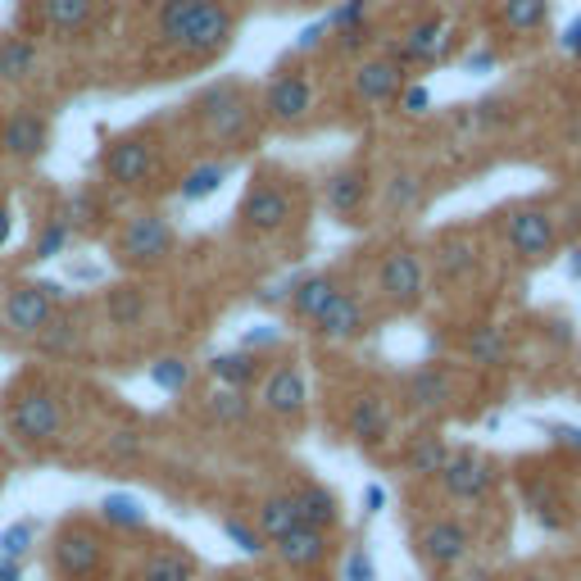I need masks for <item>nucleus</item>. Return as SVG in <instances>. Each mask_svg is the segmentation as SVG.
<instances>
[{"mask_svg":"<svg viewBox=\"0 0 581 581\" xmlns=\"http://www.w3.org/2000/svg\"><path fill=\"white\" fill-rule=\"evenodd\" d=\"M377 291H382V300H387L391 310L414 314L422 300H427V264H422L418 250L395 245L391 255L377 264Z\"/></svg>","mask_w":581,"mask_h":581,"instance_id":"obj_10","label":"nucleus"},{"mask_svg":"<svg viewBox=\"0 0 581 581\" xmlns=\"http://www.w3.org/2000/svg\"><path fill=\"white\" fill-rule=\"evenodd\" d=\"M223 536L232 541L241 554H255V559H260L264 550H268V541L255 532V522H241V518H223Z\"/></svg>","mask_w":581,"mask_h":581,"instance_id":"obj_43","label":"nucleus"},{"mask_svg":"<svg viewBox=\"0 0 581 581\" xmlns=\"http://www.w3.org/2000/svg\"><path fill=\"white\" fill-rule=\"evenodd\" d=\"M450 46H454V37L445 33V18L427 14L387 50V60H395L400 68H409V64H441L450 55Z\"/></svg>","mask_w":581,"mask_h":581,"instance_id":"obj_14","label":"nucleus"},{"mask_svg":"<svg viewBox=\"0 0 581 581\" xmlns=\"http://www.w3.org/2000/svg\"><path fill=\"white\" fill-rule=\"evenodd\" d=\"M268 345H282V332L277 327H250L245 332V341H241V350H250V355H260V350H268Z\"/></svg>","mask_w":581,"mask_h":581,"instance_id":"obj_48","label":"nucleus"},{"mask_svg":"<svg viewBox=\"0 0 581 581\" xmlns=\"http://www.w3.org/2000/svg\"><path fill=\"white\" fill-rule=\"evenodd\" d=\"M155 33L187 60H214L237 37V10L227 0H164L155 14Z\"/></svg>","mask_w":581,"mask_h":581,"instance_id":"obj_1","label":"nucleus"},{"mask_svg":"<svg viewBox=\"0 0 581 581\" xmlns=\"http://www.w3.org/2000/svg\"><path fill=\"white\" fill-rule=\"evenodd\" d=\"M395 432V414H391V400L377 395V391H359L355 400H350L345 409V437L355 441L359 450H382Z\"/></svg>","mask_w":581,"mask_h":581,"instance_id":"obj_12","label":"nucleus"},{"mask_svg":"<svg viewBox=\"0 0 581 581\" xmlns=\"http://www.w3.org/2000/svg\"><path fill=\"white\" fill-rule=\"evenodd\" d=\"M422 195H427L422 178H414V173H395V178L387 182V210L391 214H414L422 205Z\"/></svg>","mask_w":581,"mask_h":581,"instance_id":"obj_38","label":"nucleus"},{"mask_svg":"<svg viewBox=\"0 0 581 581\" xmlns=\"http://www.w3.org/2000/svg\"><path fill=\"white\" fill-rule=\"evenodd\" d=\"M359 23H368V0H341L337 10H327L323 28L327 33H345V28H359Z\"/></svg>","mask_w":581,"mask_h":581,"instance_id":"obj_44","label":"nucleus"},{"mask_svg":"<svg viewBox=\"0 0 581 581\" xmlns=\"http://www.w3.org/2000/svg\"><path fill=\"white\" fill-rule=\"evenodd\" d=\"M291 214H295L291 191H287L282 182H268V178H255V182H250L245 195H241V210H237L241 227H245V232H255V237L282 232V227L291 223Z\"/></svg>","mask_w":581,"mask_h":581,"instance_id":"obj_11","label":"nucleus"},{"mask_svg":"<svg viewBox=\"0 0 581 581\" xmlns=\"http://www.w3.org/2000/svg\"><path fill=\"white\" fill-rule=\"evenodd\" d=\"M550 432H554V441H559V445H568L572 454H581V427H564V422H554Z\"/></svg>","mask_w":581,"mask_h":581,"instance_id":"obj_51","label":"nucleus"},{"mask_svg":"<svg viewBox=\"0 0 581 581\" xmlns=\"http://www.w3.org/2000/svg\"><path fill=\"white\" fill-rule=\"evenodd\" d=\"M395 100H400V110L409 114V118H422L427 110H432V91L418 87V83H414V87H400V96H395Z\"/></svg>","mask_w":581,"mask_h":581,"instance_id":"obj_47","label":"nucleus"},{"mask_svg":"<svg viewBox=\"0 0 581 581\" xmlns=\"http://www.w3.org/2000/svg\"><path fill=\"white\" fill-rule=\"evenodd\" d=\"M291 495H295V509H300V522H305V527H314V532H327V536L341 527V500H337L332 487L300 482Z\"/></svg>","mask_w":581,"mask_h":581,"instance_id":"obj_22","label":"nucleus"},{"mask_svg":"<svg viewBox=\"0 0 581 581\" xmlns=\"http://www.w3.org/2000/svg\"><path fill=\"white\" fill-rule=\"evenodd\" d=\"M341 295L337 287V277H327V273H310V277H295V287L287 291V305L300 323H318V314L332 305V300Z\"/></svg>","mask_w":581,"mask_h":581,"instance_id":"obj_25","label":"nucleus"},{"mask_svg":"<svg viewBox=\"0 0 581 581\" xmlns=\"http://www.w3.org/2000/svg\"><path fill=\"white\" fill-rule=\"evenodd\" d=\"M78 337H83V327H78V318H50L46 323V332L37 337V345H41V355H68L73 345H78Z\"/></svg>","mask_w":581,"mask_h":581,"instance_id":"obj_40","label":"nucleus"},{"mask_svg":"<svg viewBox=\"0 0 581 581\" xmlns=\"http://www.w3.org/2000/svg\"><path fill=\"white\" fill-rule=\"evenodd\" d=\"M522 581H550V577H541V572H536V577H522Z\"/></svg>","mask_w":581,"mask_h":581,"instance_id":"obj_58","label":"nucleus"},{"mask_svg":"<svg viewBox=\"0 0 581 581\" xmlns=\"http://www.w3.org/2000/svg\"><path fill=\"white\" fill-rule=\"evenodd\" d=\"M522 504L532 509V518L545 527V532H564V527L572 522L564 491L554 482H545V477H522Z\"/></svg>","mask_w":581,"mask_h":581,"instance_id":"obj_21","label":"nucleus"},{"mask_svg":"<svg viewBox=\"0 0 581 581\" xmlns=\"http://www.w3.org/2000/svg\"><path fill=\"white\" fill-rule=\"evenodd\" d=\"M227 173H232V164L227 160H205V164H195L187 178H182V187H178V195L187 200V205H200V200H210L223 182H227Z\"/></svg>","mask_w":581,"mask_h":581,"instance_id":"obj_34","label":"nucleus"},{"mask_svg":"<svg viewBox=\"0 0 581 581\" xmlns=\"http://www.w3.org/2000/svg\"><path fill=\"white\" fill-rule=\"evenodd\" d=\"M37 73V41L5 37L0 41V83H28Z\"/></svg>","mask_w":581,"mask_h":581,"instance_id":"obj_33","label":"nucleus"},{"mask_svg":"<svg viewBox=\"0 0 581 581\" xmlns=\"http://www.w3.org/2000/svg\"><path fill=\"white\" fill-rule=\"evenodd\" d=\"M404 87V68L387 55H377V60H364L355 68V96L368 100V105H382V100H395Z\"/></svg>","mask_w":581,"mask_h":581,"instance_id":"obj_24","label":"nucleus"},{"mask_svg":"<svg viewBox=\"0 0 581 581\" xmlns=\"http://www.w3.org/2000/svg\"><path fill=\"white\" fill-rule=\"evenodd\" d=\"M260 404L273 414V418H282V422H295L300 414L310 409V382H305V368L300 364H277L264 372V382H260Z\"/></svg>","mask_w":581,"mask_h":581,"instance_id":"obj_13","label":"nucleus"},{"mask_svg":"<svg viewBox=\"0 0 581 581\" xmlns=\"http://www.w3.org/2000/svg\"><path fill=\"white\" fill-rule=\"evenodd\" d=\"M500 482L495 459H487L482 450H450V459L441 468V495L454 504H487Z\"/></svg>","mask_w":581,"mask_h":581,"instance_id":"obj_8","label":"nucleus"},{"mask_svg":"<svg viewBox=\"0 0 581 581\" xmlns=\"http://www.w3.org/2000/svg\"><path fill=\"white\" fill-rule=\"evenodd\" d=\"M10 232H14V218H10V205H5V200H0V250H5Z\"/></svg>","mask_w":581,"mask_h":581,"instance_id":"obj_55","label":"nucleus"},{"mask_svg":"<svg viewBox=\"0 0 581 581\" xmlns=\"http://www.w3.org/2000/svg\"><path fill=\"white\" fill-rule=\"evenodd\" d=\"M105 536L100 527L91 522H64L60 536H55V550H50V572L60 581H96L100 568H105Z\"/></svg>","mask_w":581,"mask_h":581,"instance_id":"obj_5","label":"nucleus"},{"mask_svg":"<svg viewBox=\"0 0 581 581\" xmlns=\"http://www.w3.org/2000/svg\"><path fill=\"white\" fill-rule=\"evenodd\" d=\"M0 146L14 160H41L50 146V123L37 110H14L5 118V128H0Z\"/></svg>","mask_w":581,"mask_h":581,"instance_id":"obj_20","label":"nucleus"},{"mask_svg":"<svg viewBox=\"0 0 581 581\" xmlns=\"http://www.w3.org/2000/svg\"><path fill=\"white\" fill-rule=\"evenodd\" d=\"M0 482H5V459H0Z\"/></svg>","mask_w":581,"mask_h":581,"instance_id":"obj_59","label":"nucleus"},{"mask_svg":"<svg viewBox=\"0 0 581 581\" xmlns=\"http://www.w3.org/2000/svg\"><path fill=\"white\" fill-rule=\"evenodd\" d=\"M368 168L364 164H341L327 173V182H323V205L327 214H337L341 223H359L364 205H368Z\"/></svg>","mask_w":581,"mask_h":581,"instance_id":"obj_17","label":"nucleus"},{"mask_svg":"<svg viewBox=\"0 0 581 581\" xmlns=\"http://www.w3.org/2000/svg\"><path fill=\"white\" fill-rule=\"evenodd\" d=\"M295 527H305L300 522V509H295V495L291 491H277V495H264L260 500V509H255V532L273 545V541H282L287 532H295Z\"/></svg>","mask_w":581,"mask_h":581,"instance_id":"obj_26","label":"nucleus"},{"mask_svg":"<svg viewBox=\"0 0 581 581\" xmlns=\"http://www.w3.org/2000/svg\"><path fill=\"white\" fill-rule=\"evenodd\" d=\"M577 395H581V372H577Z\"/></svg>","mask_w":581,"mask_h":581,"instance_id":"obj_60","label":"nucleus"},{"mask_svg":"<svg viewBox=\"0 0 581 581\" xmlns=\"http://www.w3.org/2000/svg\"><path fill=\"white\" fill-rule=\"evenodd\" d=\"M0 581H23V568L5 559V564H0Z\"/></svg>","mask_w":581,"mask_h":581,"instance_id":"obj_56","label":"nucleus"},{"mask_svg":"<svg viewBox=\"0 0 581 581\" xmlns=\"http://www.w3.org/2000/svg\"><path fill=\"white\" fill-rule=\"evenodd\" d=\"M173 245H178V237H173V223L164 214H132L128 223H123V232L114 241V260L123 268H160Z\"/></svg>","mask_w":581,"mask_h":581,"instance_id":"obj_6","label":"nucleus"},{"mask_svg":"<svg viewBox=\"0 0 581 581\" xmlns=\"http://www.w3.org/2000/svg\"><path fill=\"white\" fill-rule=\"evenodd\" d=\"M472 268H477L472 237H445L437 245V277H441V282H468Z\"/></svg>","mask_w":581,"mask_h":581,"instance_id":"obj_30","label":"nucleus"},{"mask_svg":"<svg viewBox=\"0 0 581 581\" xmlns=\"http://www.w3.org/2000/svg\"><path fill=\"white\" fill-rule=\"evenodd\" d=\"M46 10V28L50 33H83L91 14H96V0H50Z\"/></svg>","mask_w":581,"mask_h":581,"instance_id":"obj_36","label":"nucleus"},{"mask_svg":"<svg viewBox=\"0 0 581 581\" xmlns=\"http://www.w3.org/2000/svg\"><path fill=\"white\" fill-rule=\"evenodd\" d=\"M464 355L477 368H504L509 364V337H504L495 323H477L472 332L464 337Z\"/></svg>","mask_w":581,"mask_h":581,"instance_id":"obj_28","label":"nucleus"},{"mask_svg":"<svg viewBox=\"0 0 581 581\" xmlns=\"http://www.w3.org/2000/svg\"><path fill=\"white\" fill-rule=\"evenodd\" d=\"M504 241L522 264H545L559 250V218L536 200H522L504 214Z\"/></svg>","mask_w":581,"mask_h":581,"instance_id":"obj_7","label":"nucleus"},{"mask_svg":"<svg viewBox=\"0 0 581 581\" xmlns=\"http://www.w3.org/2000/svg\"><path fill=\"white\" fill-rule=\"evenodd\" d=\"M210 418H214L218 427H241V422L250 418V395H245V391L218 387V391L210 395Z\"/></svg>","mask_w":581,"mask_h":581,"instance_id":"obj_39","label":"nucleus"},{"mask_svg":"<svg viewBox=\"0 0 581 581\" xmlns=\"http://www.w3.org/2000/svg\"><path fill=\"white\" fill-rule=\"evenodd\" d=\"M472 73H491L495 68V50H468V60H464Z\"/></svg>","mask_w":581,"mask_h":581,"instance_id":"obj_52","label":"nucleus"},{"mask_svg":"<svg viewBox=\"0 0 581 581\" xmlns=\"http://www.w3.org/2000/svg\"><path fill=\"white\" fill-rule=\"evenodd\" d=\"M68 237H73V227H68L60 214H55V218H46V223H41V232H37V241H33V260H55V255H64Z\"/></svg>","mask_w":581,"mask_h":581,"instance_id":"obj_42","label":"nucleus"},{"mask_svg":"<svg viewBox=\"0 0 581 581\" xmlns=\"http://www.w3.org/2000/svg\"><path fill=\"white\" fill-rule=\"evenodd\" d=\"M100 518H105L110 527H123V532H141L146 527V509L132 495H105L100 500Z\"/></svg>","mask_w":581,"mask_h":581,"instance_id":"obj_37","label":"nucleus"},{"mask_svg":"<svg viewBox=\"0 0 581 581\" xmlns=\"http://www.w3.org/2000/svg\"><path fill=\"white\" fill-rule=\"evenodd\" d=\"M323 33H327V28H323V18H318V23H310V28L300 33V41H295V46H300V50H314V46L323 41Z\"/></svg>","mask_w":581,"mask_h":581,"instance_id":"obj_54","label":"nucleus"},{"mask_svg":"<svg viewBox=\"0 0 581 581\" xmlns=\"http://www.w3.org/2000/svg\"><path fill=\"white\" fill-rule=\"evenodd\" d=\"M364 46H368V23H359V28H345V33H337V50H341V55H359Z\"/></svg>","mask_w":581,"mask_h":581,"instance_id":"obj_49","label":"nucleus"},{"mask_svg":"<svg viewBox=\"0 0 581 581\" xmlns=\"http://www.w3.org/2000/svg\"><path fill=\"white\" fill-rule=\"evenodd\" d=\"M105 318H110V327H141L146 323V291L141 287H132V282H118V287H110L105 291Z\"/></svg>","mask_w":581,"mask_h":581,"instance_id":"obj_31","label":"nucleus"},{"mask_svg":"<svg viewBox=\"0 0 581 581\" xmlns=\"http://www.w3.org/2000/svg\"><path fill=\"white\" fill-rule=\"evenodd\" d=\"M273 554L282 559L287 568L295 572H310L318 568L327 554H332V536L327 532H314V527H295V532H287L282 541H273Z\"/></svg>","mask_w":581,"mask_h":581,"instance_id":"obj_23","label":"nucleus"},{"mask_svg":"<svg viewBox=\"0 0 581 581\" xmlns=\"http://www.w3.org/2000/svg\"><path fill=\"white\" fill-rule=\"evenodd\" d=\"M454 400V372L441 364H422L404 382V409L409 414H437Z\"/></svg>","mask_w":581,"mask_h":581,"instance_id":"obj_18","label":"nucleus"},{"mask_svg":"<svg viewBox=\"0 0 581 581\" xmlns=\"http://www.w3.org/2000/svg\"><path fill=\"white\" fill-rule=\"evenodd\" d=\"M150 382H155L160 391H168V395H182L191 387V364L178 359V355H164V359L150 364Z\"/></svg>","mask_w":581,"mask_h":581,"instance_id":"obj_41","label":"nucleus"},{"mask_svg":"<svg viewBox=\"0 0 581 581\" xmlns=\"http://www.w3.org/2000/svg\"><path fill=\"white\" fill-rule=\"evenodd\" d=\"M559 46L568 50V55H581V18H572V23H568L564 37H559Z\"/></svg>","mask_w":581,"mask_h":581,"instance_id":"obj_53","label":"nucleus"},{"mask_svg":"<svg viewBox=\"0 0 581 581\" xmlns=\"http://www.w3.org/2000/svg\"><path fill=\"white\" fill-rule=\"evenodd\" d=\"M314 332L318 341H332V345H345V341H355L368 332V310L359 305V295L355 291H341L332 305H327L314 323Z\"/></svg>","mask_w":581,"mask_h":581,"instance_id":"obj_19","label":"nucleus"},{"mask_svg":"<svg viewBox=\"0 0 581 581\" xmlns=\"http://www.w3.org/2000/svg\"><path fill=\"white\" fill-rule=\"evenodd\" d=\"M500 23L509 33H541L550 23V0H500Z\"/></svg>","mask_w":581,"mask_h":581,"instance_id":"obj_35","label":"nucleus"},{"mask_svg":"<svg viewBox=\"0 0 581 581\" xmlns=\"http://www.w3.org/2000/svg\"><path fill=\"white\" fill-rule=\"evenodd\" d=\"M568 277H581V245L568 250Z\"/></svg>","mask_w":581,"mask_h":581,"instance_id":"obj_57","label":"nucleus"},{"mask_svg":"<svg viewBox=\"0 0 581 581\" xmlns=\"http://www.w3.org/2000/svg\"><path fill=\"white\" fill-rule=\"evenodd\" d=\"M100 168H105V178L114 187H146L150 173H155V146L146 137H118L105 146Z\"/></svg>","mask_w":581,"mask_h":581,"instance_id":"obj_15","label":"nucleus"},{"mask_svg":"<svg viewBox=\"0 0 581 581\" xmlns=\"http://www.w3.org/2000/svg\"><path fill=\"white\" fill-rule=\"evenodd\" d=\"M210 377L227 391H250L264 377V359L250 355V350H227V355L210 359Z\"/></svg>","mask_w":581,"mask_h":581,"instance_id":"obj_27","label":"nucleus"},{"mask_svg":"<svg viewBox=\"0 0 581 581\" xmlns=\"http://www.w3.org/2000/svg\"><path fill=\"white\" fill-rule=\"evenodd\" d=\"M345 581H377V559L364 545H355L345 554Z\"/></svg>","mask_w":581,"mask_h":581,"instance_id":"obj_46","label":"nucleus"},{"mask_svg":"<svg viewBox=\"0 0 581 581\" xmlns=\"http://www.w3.org/2000/svg\"><path fill=\"white\" fill-rule=\"evenodd\" d=\"M195 118L214 146L237 150L250 137V128H255V105H250V96L237 83H218L195 100Z\"/></svg>","mask_w":581,"mask_h":581,"instance_id":"obj_3","label":"nucleus"},{"mask_svg":"<svg viewBox=\"0 0 581 581\" xmlns=\"http://www.w3.org/2000/svg\"><path fill=\"white\" fill-rule=\"evenodd\" d=\"M28 545H33V522H14V527H5V532H0V559L18 564Z\"/></svg>","mask_w":581,"mask_h":581,"instance_id":"obj_45","label":"nucleus"},{"mask_svg":"<svg viewBox=\"0 0 581 581\" xmlns=\"http://www.w3.org/2000/svg\"><path fill=\"white\" fill-rule=\"evenodd\" d=\"M5 427L18 445L41 450V445H55L64 437V404L55 391L46 387H28V391H14L5 404Z\"/></svg>","mask_w":581,"mask_h":581,"instance_id":"obj_2","label":"nucleus"},{"mask_svg":"<svg viewBox=\"0 0 581 581\" xmlns=\"http://www.w3.org/2000/svg\"><path fill=\"white\" fill-rule=\"evenodd\" d=\"M264 114L273 123H282V128H291V123H305L314 114V83H310V73H277V78L264 87Z\"/></svg>","mask_w":581,"mask_h":581,"instance_id":"obj_16","label":"nucleus"},{"mask_svg":"<svg viewBox=\"0 0 581 581\" xmlns=\"http://www.w3.org/2000/svg\"><path fill=\"white\" fill-rule=\"evenodd\" d=\"M41 5H50V0H41Z\"/></svg>","mask_w":581,"mask_h":581,"instance_id":"obj_61","label":"nucleus"},{"mask_svg":"<svg viewBox=\"0 0 581 581\" xmlns=\"http://www.w3.org/2000/svg\"><path fill=\"white\" fill-rule=\"evenodd\" d=\"M382 509H387V487L368 482L364 487V514H382Z\"/></svg>","mask_w":581,"mask_h":581,"instance_id":"obj_50","label":"nucleus"},{"mask_svg":"<svg viewBox=\"0 0 581 581\" xmlns=\"http://www.w3.org/2000/svg\"><path fill=\"white\" fill-rule=\"evenodd\" d=\"M60 310V287L50 282H14L0 300V327L10 341H37Z\"/></svg>","mask_w":581,"mask_h":581,"instance_id":"obj_4","label":"nucleus"},{"mask_svg":"<svg viewBox=\"0 0 581 581\" xmlns=\"http://www.w3.org/2000/svg\"><path fill=\"white\" fill-rule=\"evenodd\" d=\"M141 581H195V559L178 545H164L155 554H146Z\"/></svg>","mask_w":581,"mask_h":581,"instance_id":"obj_32","label":"nucleus"},{"mask_svg":"<svg viewBox=\"0 0 581 581\" xmlns=\"http://www.w3.org/2000/svg\"><path fill=\"white\" fill-rule=\"evenodd\" d=\"M450 459V441L441 432H422L409 441V450H404V468H409V477H441Z\"/></svg>","mask_w":581,"mask_h":581,"instance_id":"obj_29","label":"nucleus"},{"mask_svg":"<svg viewBox=\"0 0 581 581\" xmlns=\"http://www.w3.org/2000/svg\"><path fill=\"white\" fill-rule=\"evenodd\" d=\"M472 545H477V536H472V527L464 518H427L418 527V536H414V550H418L427 572L459 568L472 554Z\"/></svg>","mask_w":581,"mask_h":581,"instance_id":"obj_9","label":"nucleus"}]
</instances>
